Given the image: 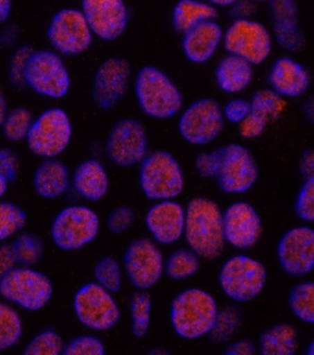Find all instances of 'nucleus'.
<instances>
[{
  "instance_id": "obj_30",
  "label": "nucleus",
  "mask_w": 314,
  "mask_h": 355,
  "mask_svg": "<svg viewBox=\"0 0 314 355\" xmlns=\"http://www.w3.org/2000/svg\"><path fill=\"white\" fill-rule=\"evenodd\" d=\"M298 350V332L290 324H279L269 329L260 340L263 355H291Z\"/></svg>"
},
{
  "instance_id": "obj_54",
  "label": "nucleus",
  "mask_w": 314,
  "mask_h": 355,
  "mask_svg": "<svg viewBox=\"0 0 314 355\" xmlns=\"http://www.w3.org/2000/svg\"><path fill=\"white\" fill-rule=\"evenodd\" d=\"M8 111V101L5 94H3L1 89H0V128H1L2 123L4 121L6 114Z\"/></svg>"
},
{
  "instance_id": "obj_51",
  "label": "nucleus",
  "mask_w": 314,
  "mask_h": 355,
  "mask_svg": "<svg viewBox=\"0 0 314 355\" xmlns=\"http://www.w3.org/2000/svg\"><path fill=\"white\" fill-rule=\"evenodd\" d=\"M299 171L305 178L314 177V153L313 150H308L302 155L299 163Z\"/></svg>"
},
{
  "instance_id": "obj_58",
  "label": "nucleus",
  "mask_w": 314,
  "mask_h": 355,
  "mask_svg": "<svg viewBox=\"0 0 314 355\" xmlns=\"http://www.w3.org/2000/svg\"><path fill=\"white\" fill-rule=\"evenodd\" d=\"M309 354L310 355H313V343H312V345H311Z\"/></svg>"
},
{
  "instance_id": "obj_7",
  "label": "nucleus",
  "mask_w": 314,
  "mask_h": 355,
  "mask_svg": "<svg viewBox=\"0 0 314 355\" xmlns=\"http://www.w3.org/2000/svg\"><path fill=\"white\" fill-rule=\"evenodd\" d=\"M47 37L54 51L62 57H77L91 46L94 33L80 10L63 8L50 21Z\"/></svg>"
},
{
  "instance_id": "obj_27",
  "label": "nucleus",
  "mask_w": 314,
  "mask_h": 355,
  "mask_svg": "<svg viewBox=\"0 0 314 355\" xmlns=\"http://www.w3.org/2000/svg\"><path fill=\"white\" fill-rule=\"evenodd\" d=\"M73 186L78 194L86 200H101L108 192L107 173L100 162L87 160L76 168Z\"/></svg>"
},
{
  "instance_id": "obj_8",
  "label": "nucleus",
  "mask_w": 314,
  "mask_h": 355,
  "mask_svg": "<svg viewBox=\"0 0 314 355\" xmlns=\"http://www.w3.org/2000/svg\"><path fill=\"white\" fill-rule=\"evenodd\" d=\"M0 295L22 309L36 311L51 299L53 284L39 271L15 267L0 279Z\"/></svg>"
},
{
  "instance_id": "obj_46",
  "label": "nucleus",
  "mask_w": 314,
  "mask_h": 355,
  "mask_svg": "<svg viewBox=\"0 0 314 355\" xmlns=\"http://www.w3.org/2000/svg\"><path fill=\"white\" fill-rule=\"evenodd\" d=\"M19 162L14 150L0 147V175L8 182L13 181L18 175Z\"/></svg>"
},
{
  "instance_id": "obj_24",
  "label": "nucleus",
  "mask_w": 314,
  "mask_h": 355,
  "mask_svg": "<svg viewBox=\"0 0 314 355\" xmlns=\"http://www.w3.org/2000/svg\"><path fill=\"white\" fill-rule=\"evenodd\" d=\"M268 83L271 89L280 96L296 98L307 92L312 83L309 69L288 57L274 61L269 71Z\"/></svg>"
},
{
  "instance_id": "obj_1",
  "label": "nucleus",
  "mask_w": 314,
  "mask_h": 355,
  "mask_svg": "<svg viewBox=\"0 0 314 355\" xmlns=\"http://www.w3.org/2000/svg\"><path fill=\"white\" fill-rule=\"evenodd\" d=\"M184 236L191 250L200 258H218L225 248L223 216L220 207L206 198L189 201L184 220Z\"/></svg>"
},
{
  "instance_id": "obj_42",
  "label": "nucleus",
  "mask_w": 314,
  "mask_h": 355,
  "mask_svg": "<svg viewBox=\"0 0 314 355\" xmlns=\"http://www.w3.org/2000/svg\"><path fill=\"white\" fill-rule=\"evenodd\" d=\"M105 353V346L94 336L76 338L64 346L63 352L67 355H103Z\"/></svg>"
},
{
  "instance_id": "obj_12",
  "label": "nucleus",
  "mask_w": 314,
  "mask_h": 355,
  "mask_svg": "<svg viewBox=\"0 0 314 355\" xmlns=\"http://www.w3.org/2000/svg\"><path fill=\"white\" fill-rule=\"evenodd\" d=\"M225 125L223 107L212 98H202L193 102L182 114L179 131L193 145H207L223 133Z\"/></svg>"
},
{
  "instance_id": "obj_45",
  "label": "nucleus",
  "mask_w": 314,
  "mask_h": 355,
  "mask_svg": "<svg viewBox=\"0 0 314 355\" xmlns=\"http://www.w3.org/2000/svg\"><path fill=\"white\" fill-rule=\"evenodd\" d=\"M224 119L234 124H240L251 112L250 101L235 98L229 101L223 109Z\"/></svg>"
},
{
  "instance_id": "obj_55",
  "label": "nucleus",
  "mask_w": 314,
  "mask_h": 355,
  "mask_svg": "<svg viewBox=\"0 0 314 355\" xmlns=\"http://www.w3.org/2000/svg\"><path fill=\"white\" fill-rule=\"evenodd\" d=\"M214 7H231L237 0H204Z\"/></svg>"
},
{
  "instance_id": "obj_53",
  "label": "nucleus",
  "mask_w": 314,
  "mask_h": 355,
  "mask_svg": "<svg viewBox=\"0 0 314 355\" xmlns=\"http://www.w3.org/2000/svg\"><path fill=\"white\" fill-rule=\"evenodd\" d=\"M12 10V0H0V25L7 21Z\"/></svg>"
},
{
  "instance_id": "obj_31",
  "label": "nucleus",
  "mask_w": 314,
  "mask_h": 355,
  "mask_svg": "<svg viewBox=\"0 0 314 355\" xmlns=\"http://www.w3.org/2000/svg\"><path fill=\"white\" fill-rule=\"evenodd\" d=\"M33 120L35 119L29 109L17 106L8 111L0 128L8 141L21 142L26 139Z\"/></svg>"
},
{
  "instance_id": "obj_40",
  "label": "nucleus",
  "mask_w": 314,
  "mask_h": 355,
  "mask_svg": "<svg viewBox=\"0 0 314 355\" xmlns=\"http://www.w3.org/2000/svg\"><path fill=\"white\" fill-rule=\"evenodd\" d=\"M121 267L119 261L112 257L103 259L94 268L97 284L110 293L119 292L121 288Z\"/></svg>"
},
{
  "instance_id": "obj_21",
  "label": "nucleus",
  "mask_w": 314,
  "mask_h": 355,
  "mask_svg": "<svg viewBox=\"0 0 314 355\" xmlns=\"http://www.w3.org/2000/svg\"><path fill=\"white\" fill-rule=\"evenodd\" d=\"M250 103V114L240 123V135L248 139L262 136L266 127L279 119L287 105L284 98L271 89H258L252 94Z\"/></svg>"
},
{
  "instance_id": "obj_4",
  "label": "nucleus",
  "mask_w": 314,
  "mask_h": 355,
  "mask_svg": "<svg viewBox=\"0 0 314 355\" xmlns=\"http://www.w3.org/2000/svg\"><path fill=\"white\" fill-rule=\"evenodd\" d=\"M140 184L150 200H173L183 192V170L172 153L157 150L141 162Z\"/></svg>"
},
{
  "instance_id": "obj_56",
  "label": "nucleus",
  "mask_w": 314,
  "mask_h": 355,
  "mask_svg": "<svg viewBox=\"0 0 314 355\" xmlns=\"http://www.w3.org/2000/svg\"><path fill=\"white\" fill-rule=\"evenodd\" d=\"M305 114H307V119L310 121H313V102L312 98H310L309 101H307L305 103Z\"/></svg>"
},
{
  "instance_id": "obj_6",
  "label": "nucleus",
  "mask_w": 314,
  "mask_h": 355,
  "mask_svg": "<svg viewBox=\"0 0 314 355\" xmlns=\"http://www.w3.org/2000/svg\"><path fill=\"white\" fill-rule=\"evenodd\" d=\"M71 79L62 55L54 50L33 51L26 71V86L49 99H61L69 94Z\"/></svg>"
},
{
  "instance_id": "obj_18",
  "label": "nucleus",
  "mask_w": 314,
  "mask_h": 355,
  "mask_svg": "<svg viewBox=\"0 0 314 355\" xmlns=\"http://www.w3.org/2000/svg\"><path fill=\"white\" fill-rule=\"evenodd\" d=\"M126 273L132 284L139 290H148L162 278L164 270V256L150 239H137L132 243L125 256Z\"/></svg>"
},
{
  "instance_id": "obj_39",
  "label": "nucleus",
  "mask_w": 314,
  "mask_h": 355,
  "mask_svg": "<svg viewBox=\"0 0 314 355\" xmlns=\"http://www.w3.org/2000/svg\"><path fill=\"white\" fill-rule=\"evenodd\" d=\"M33 51L35 49L32 46L24 44L19 46L11 55L10 64H8V79L16 89L27 87L26 71Z\"/></svg>"
},
{
  "instance_id": "obj_32",
  "label": "nucleus",
  "mask_w": 314,
  "mask_h": 355,
  "mask_svg": "<svg viewBox=\"0 0 314 355\" xmlns=\"http://www.w3.org/2000/svg\"><path fill=\"white\" fill-rule=\"evenodd\" d=\"M21 335L22 322L18 312L0 302V351L12 347Z\"/></svg>"
},
{
  "instance_id": "obj_52",
  "label": "nucleus",
  "mask_w": 314,
  "mask_h": 355,
  "mask_svg": "<svg viewBox=\"0 0 314 355\" xmlns=\"http://www.w3.org/2000/svg\"><path fill=\"white\" fill-rule=\"evenodd\" d=\"M229 355H252L255 353V348L250 340H239L229 346L225 352Z\"/></svg>"
},
{
  "instance_id": "obj_41",
  "label": "nucleus",
  "mask_w": 314,
  "mask_h": 355,
  "mask_svg": "<svg viewBox=\"0 0 314 355\" xmlns=\"http://www.w3.org/2000/svg\"><path fill=\"white\" fill-rule=\"evenodd\" d=\"M64 348L62 338L53 331L42 332L25 349L26 355H58Z\"/></svg>"
},
{
  "instance_id": "obj_28",
  "label": "nucleus",
  "mask_w": 314,
  "mask_h": 355,
  "mask_svg": "<svg viewBox=\"0 0 314 355\" xmlns=\"http://www.w3.org/2000/svg\"><path fill=\"white\" fill-rule=\"evenodd\" d=\"M69 172L62 162L47 158L36 169L33 184L38 195L46 198H57L69 187Z\"/></svg>"
},
{
  "instance_id": "obj_16",
  "label": "nucleus",
  "mask_w": 314,
  "mask_h": 355,
  "mask_svg": "<svg viewBox=\"0 0 314 355\" xmlns=\"http://www.w3.org/2000/svg\"><path fill=\"white\" fill-rule=\"evenodd\" d=\"M131 65L122 58L103 61L95 72L92 98L95 105L103 110L114 108L121 102L129 87Z\"/></svg>"
},
{
  "instance_id": "obj_47",
  "label": "nucleus",
  "mask_w": 314,
  "mask_h": 355,
  "mask_svg": "<svg viewBox=\"0 0 314 355\" xmlns=\"http://www.w3.org/2000/svg\"><path fill=\"white\" fill-rule=\"evenodd\" d=\"M134 211L128 207H119L112 212L108 219V227L114 234L124 233L133 223Z\"/></svg>"
},
{
  "instance_id": "obj_25",
  "label": "nucleus",
  "mask_w": 314,
  "mask_h": 355,
  "mask_svg": "<svg viewBox=\"0 0 314 355\" xmlns=\"http://www.w3.org/2000/svg\"><path fill=\"white\" fill-rule=\"evenodd\" d=\"M223 38V31L218 22H202L184 33V55L191 62L206 63L214 55Z\"/></svg>"
},
{
  "instance_id": "obj_44",
  "label": "nucleus",
  "mask_w": 314,
  "mask_h": 355,
  "mask_svg": "<svg viewBox=\"0 0 314 355\" xmlns=\"http://www.w3.org/2000/svg\"><path fill=\"white\" fill-rule=\"evenodd\" d=\"M221 150L210 153H202L196 157L195 168L202 178H217L220 172Z\"/></svg>"
},
{
  "instance_id": "obj_17",
  "label": "nucleus",
  "mask_w": 314,
  "mask_h": 355,
  "mask_svg": "<svg viewBox=\"0 0 314 355\" xmlns=\"http://www.w3.org/2000/svg\"><path fill=\"white\" fill-rule=\"evenodd\" d=\"M80 10L94 35L101 40H116L128 26L129 12L125 0H81Z\"/></svg>"
},
{
  "instance_id": "obj_10",
  "label": "nucleus",
  "mask_w": 314,
  "mask_h": 355,
  "mask_svg": "<svg viewBox=\"0 0 314 355\" xmlns=\"http://www.w3.org/2000/svg\"><path fill=\"white\" fill-rule=\"evenodd\" d=\"M99 228V217L92 209L85 206L67 207L53 223V241L63 250H80L97 236Z\"/></svg>"
},
{
  "instance_id": "obj_49",
  "label": "nucleus",
  "mask_w": 314,
  "mask_h": 355,
  "mask_svg": "<svg viewBox=\"0 0 314 355\" xmlns=\"http://www.w3.org/2000/svg\"><path fill=\"white\" fill-rule=\"evenodd\" d=\"M17 259L12 245H0V279L15 268Z\"/></svg>"
},
{
  "instance_id": "obj_9",
  "label": "nucleus",
  "mask_w": 314,
  "mask_h": 355,
  "mask_svg": "<svg viewBox=\"0 0 314 355\" xmlns=\"http://www.w3.org/2000/svg\"><path fill=\"white\" fill-rule=\"evenodd\" d=\"M266 270L256 259L235 256L224 263L220 272L221 289L228 297L246 303L259 295L265 288Z\"/></svg>"
},
{
  "instance_id": "obj_2",
  "label": "nucleus",
  "mask_w": 314,
  "mask_h": 355,
  "mask_svg": "<svg viewBox=\"0 0 314 355\" xmlns=\"http://www.w3.org/2000/svg\"><path fill=\"white\" fill-rule=\"evenodd\" d=\"M134 92L140 108L153 119H171L183 106L180 89L156 67L146 66L140 69L134 83Z\"/></svg>"
},
{
  "instance_id": "obj_19",
  "label": "nucleus",
  "mask_w": 314,
  "mask_h": 355,
  "mask_svg": "<svg viewBox=\"0 0 314 355\" xmlns=\"http://www.w3.org/2000/svg\"><path fill=\"white\" fill-rule=\"evenodd\" d=\"M277 257L283 270L291 276H304L314 265V232L302 226L288 231L277 247Z\"/></svg>"
},
{
  "instance_id": "obj_59",
  "label": "nucleus",
  "mask_w": 314,
  "mask_h": 355,
  "mask_svg": "<svg viewBox=\"0 0 314 355\" xmlns=\"http://www.w3.org/2000/svg\"><path fill=\"white\" fill-rule=\"evenodd\" d=\"M254 2H263V1H268V0H254Z\"/></svg>"
},
{
  "instance_id": "obj_50",
  "label": "nucleus",
  "mask_w": 314,
  "mask_h": 355,
  "mask_svg": "<svg viewBox=\"0 0 314 355\" xmlns=\"http://www.w3.org/2000/svg\"><path fill=\"white\" fill-rule=\"evenodd\" d=\"M18 36V29L15 26L10 25L5 27L0 31V47L5 49H11L16 44Z\"/></svg>"
},
{
  "instance_id": "obj_13",
  "label": "nucleus",
  "mask_w": 314,
  "mask_h": 355,
  "mask_svg": "<svg viewBox=\"0 0 314 355\" xmlns=\"http://www.w3.org/2000/svg\"><path fill=\"white\" fill-rule=\"evenodd\" d=\"M74 309L80 322L94 331H107L120 318L119 306L111 293L98 284L80 288L75 295Z\"/></svg>"
},
{
  "instance_id": "obj_48",
  "label": "nucleus",
  "mask_w": 314,
  "mask_h": 355,
  "mask_svg": "<svg viewBox=\"0 0 314 355\" xmlns=\"http://www.w3.org/2000/svg\"><path fill=\"white\" fill-rule=\"evenodd\" d=\"M229 8V14L234 19H251L257 10L256 2L254 0H237Z\"/></svg>"
},
{
  "instance_id": "obj_34",
  "label": "nucleus",
  "mask_w": 314,
  "mask_h": 355,
  "mask_svg": "<svg viewBox=\"0 0 314 355\" xmlns=\"http://www.w3.org/2000/svg\"><path fill=\"white\" fill-rule=\"evenodd\" d=\"M151 301L150 295L144 290L134 293L131 298L130 312L132 331L137 338H143L147 334L150 324Z\"/></svg>"
},
{
  "instance_id": "obj_22",
  "label": "nucleus",
  "mask_w": 314,
  "mask_h": 355,
  "mask_svg": "<svg viewBox=\"0 0 314 355\" xmlns=\"http://www.w3.org/2000/svg\"><path fill=\"white\" fill-rule=\"evenodd\" d=\"M186 211L180 204L162 200L150 208L146 216V225L157 242L173 244L184 234Z\"/></svg>"
},
{
  "instance_id": "obj_33",
  "label": "nucleus",
  "mask_w": 314,
  "mask_h": 355,
  "mask_svg": "<svg viewBox=\"0 0 314 355\" xmlns=\"http://www.w3.org/2000/svg\"><path fill=\"white\" fill-rule=\"evenodd\" d=\"M242 323V314L235 306L218 309L209 336L216 343H225L231 339Z\"/></svg>"
},
{
  "instance_id": "obj_20",
  "label": "nucleus",
  "mask_w": 314,
  "mask_h": 355,
  "mask_svg": "<svg viewBox=\"0 0 314 355\" xmlns=\"http://www.w3.org/2000/svg\"><path fill=\"white\" fill-rule=\"evenodd\" d=\"M223 216L225 241L232 247L247 250L259 241L263 234L262 222L251 204H232Z\"/></svg>"
},
{
  "instance_id": "obj_15",
  "label": "nucleus",
  "mask_w": 314,
  "mask_h": 355,
  "mask_svg": "<svg viewBox=\"0 0 314 355\" xmlns=\"http://www.w3.org/2000/svg\"><path fill=\"white\" fill-rule=\"evenodd\" d=\"M221 150L218 186L224 192L241 194L250 189L258 178L256 161L251 150L243 145L231 144Z\"/></svg>"
},
{
  "instance_id": "obj_3",
  "label": "nucleus",
  "mask_w": 314,
  "mask_h": 355,
  "mask_svg": "<svg viewBox=\"0 0 314 355\" xmlns=\"http://www.w3.org/2000/svg\"><path fill=\"white\" fill-rule=\"evenodd\" d=\"M214 297L206 291L191 288L173 301L171 320L179 336L195 340L209 334L218 313Z\"/></svg>"
},
{
  "instance_id": "obj_57",
  "label": "nucleus",
  "mask_w": 314,
  "mask_h": 355,
  "mask_svg": "<svg viewBox=\"0 0 314 355\" xmlns=\"http://www.w3.org/2000/svg\"><path fill=\"white\" fill-rule=\"evenodd\" d=\"M8 182L0 175V198L5 195L8 189Z\"/></svg>"
},
{
  "instance_id": "obj_5",
  "label": "nucleus",
  "mask_w": 314,
  "mask_h": 355,
  "mask_svg": "<svg viewBox=\"0 0 314 355\" xmlns=\"http://www.w3.org/2000/svg\"><path fill=\"white\" fill-rule=\"evenodd\" d=\"M72 134L69 114L62 108L52 107L33 120L25 141L33 155L44 159L57 158L69 146Z\"/></svg>"
},
{
  "instance_id": "obj_23",
  "label": "nucleus",
  "mask_w": 314,
  "mask_h": 355,
  "mask_svg": "<svg viewBox=\"0 0 314 355\" xmlns=\"http://www.w3.org/2000/svg\"><path fill=\"white\" fill-rule=\"evenodd\" d=\"M268 2L277 44L287 51H301L305 46V39L299 27L296 0H268Z\"/></svg>"
},
{
  "instance_id": "obj_43",
  "label": "nucleus",
  "mask_w": 314,
  "mask_h": 355,
  "mask_svg": "<svg viewBox=\"0 0 314 355\" xmlns=\"http://www.w3.org/2000/svg\"><path fill=\"white\" fill-rule=\"evenodd\" d=\"M296 212L302 220H314V177L305 179L296 202Z\"/></svg>"
},
{
  "instance_id": "obj_37",
  "label": "nucleus",
  "mask_w": 314,
  "mask_h": 355,
  "mask_svg": "<svg viewBox=\"0 0 314 355\" xmlns=\"http://www.w3.org/2000/svg\"><path fill=\"white\" fill-rule=\"evenodd\" d=\"M12 245L17 262L33 266L40 262L44 256V245L39 237L32 234H22L17 237Z\"/></svg>"
},
{
  "instance_id": "obj_35",
  "label": "nucleus",
  "mask_w": 314,
  "mask_h": 355,
  "mask_svg": "<svg viewBox=\"0 0 314 355\" xmlns=\"http://www.w3.org/2000/svg\"><path fill=\"white\" fill-rule=\"evenodd\" d=\"M290 306L299 320L307 323L314 322V285L313 282H302L291 291Z\"/></svg>"
},
{
  "instance_id": "obj_36",
  "label": "nucleus",
  "mask_w": 314,
  "mask_h": 355,
  "mask_svg": "<svg viewBox=\"0 0 314 355\" xmlns=\"http://www.w3.org/2000/svg\"><path fill=\"white\" fill-rule=\"evenodd\" d=\"M198 256L192 250H180L168 259L166 273L171 279L179 281L195 275L199 270Z\"/></svg>"
},
{
  "instance_id": "obj_14",
  "label": "nucleus",
  "mask_w": 314,
  "mask_h": 355,
  "mask_svg": "<svg viewBox=\"0 0 314 355\" xmlns=\"http://www.w3.org/2000/svg\"><path fill=\"white\" fill-rule=\"evenodd\" d=\"M106 153L116 166L130 167L141 164L148 155V137L144 125L139 120H120L109 134Z\"/></svg>"
},
{
  "instance_id": "obj_11",
  "label": "nucleus",
  "mask_w": 314,
  "mask_h": 355,
  "mask_svg": "<svg viewBox=\"0 0 314 355\" xmlns=\"http://www.w3.org/2000/svg\"><path fill=\"white\" fill-rule=\"evenodd\" d=\"M224 47L252 65L265 62L272 50L270 33L265 25L251 19H234L223 35Z\"/></svg>"
},
{
  "instance_id": "obj_26",
  "label": "nucleus",
  "mask_w": 314,
  "mask_h": 355,
  "mask_svg": "<svg viewBox=\"0 0 314 355\" xmlns=\"http://www.w3.org/2000/svg\"><path fill=\"white\" fill-rule=\"evenodd\" d=\"M252 64L239 55L229 54L223 58L216 69L218 87L227 94H239L251 85L254 77Z\"/></svg>"
},
{
  "instance_id": "obj_38",
  "label": "nucleus",
  "mask_w": 314,
  "mask_h": 355,
  "mask_svg": "<svg viewBox=\"0 0 314 355\" xmlns=\"http://www.w3.org/2000/svg\"><path fill=\"white\" fill-rule=\"evenodd\" d=\"M26 223V214L16 204L0 202V242L21 231Z\"/></svg>"
},
{
  "instance_id": "obj_29",
  "label": "nucleus",
  "mask_w": 314,
  "mask_h": 355,
  "mask_svg": "<svg viewBox=\"0 0 314 355\" xmlns=\"http://www.w3.org/2000/svg\"><path fill=\"white\" fill-rule=\"evenodd\" d=\"M217 17V8L207 1L179 0L173 10V28L184 35L202 22L215 21Z\"/></svg>"
}]
</instances>
